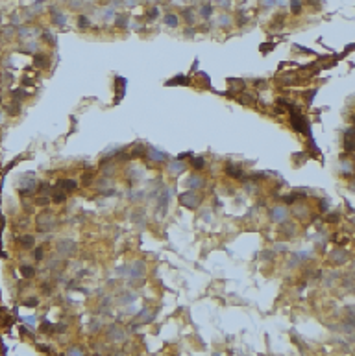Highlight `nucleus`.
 <instances>
[{"label": "nucleus", "instance_id": "nucleus-12", "mask_svg": "<svg viewBox=\"0 0 355 356\" xmlns=\"http://www.w3.org/2000/svg\"><path fill=\"white\" fill-rule=\"evenodd\" d=\"M24 304H26V306H35V304H37V299H28Z\"/></svg>", "mask_w": 355, "mask_h": 356}, {"label": "nucleus", "instance_id": "nucleus-14", "mask_svg": "<svg viewBox=\"0 0 355 356\" xmlns=\"http://www.w3.org/2000/svg\"><path fill=\"white\" fill-rule=\"evenodd\" d=\"M37 65H39V66L46 65V57H37Z\"/></svg>", "mask_w": 355, "mask_h": 356}, {"label": "nucleus", "instance_id": "nucleus-5", "mask_svg": "<svg viewBox=\"0 0 355 356\" xmlns=\"http://www.w3.org/2000/svg\"><path fill=\"white\" fill-rule=\"evenodd\" d=\"M165 22L168 24V26H176V24H177V17L176 15H166L165 17Z\"/></svg>", "mask_w": 355, "mask_h": 356}, {"label": "nucleus", "instance_id": "nucleus-16", "mask_svg": "<svg viewBox=\"0 0 355 356\" xmlns=\"http://www.w3.org/2000/svg\"><path fill=\"white\" fill-rule=\"evenodd\" d=\"M46 203H48L46 198H39V199H37V205H46Z\"/></svg>", "mask_w": 355, "mask_h": 356}, {"label": "nucleus", "instance_id": "nucleus-9", "mask_svg": "<svg viewBox=\"0 0 355 356\" xmlns=\"http://www.w3.org/2000/svg\"><path fill=\"white\" fill-rule=\"evenodd\" d=\"M192 166L198 168V170H200V168H204V159H194L192 160Z\"/></svg>", "mask_w": 355, "mask_h": 356}, {"label": "nucleus", "instance_id": "nucleus-20", "mask_svg": "<svg viewBox=\"0 0 355 356\" xmlns=\"http://www.w3.org/2000/svg\"><path fill=\"white\" fill-rule=\"evenodd\" d=\"M353 124H355V116H353Z\"/></svg>", "mask_w": 355, "mask_h": 356}, {"label": "nucleus", "instance_id": "nucleus-10", "mask_svg": "<svg viewBox=\"0 0 355 356\" xmlns=\"http://www.w3.org/2000/svg\"><path fill=\"white\" fill-rule=\"evenodd\" d=\"M292 2V13H298L300 11V0H290Z\"/></svg>", "mask_w": 355, "mask_h": 356}, {"label": "nucleus", "instance_id": "nucleus-18", "mask_svg": "<svg viewBox=\"0 0 355 356\" xmlns=\"http://www.w3.org/2000/svg\"><path fill=\"white\" fill-rule=\"evenodd\" d=\"M202 13H204V15H209V13H211V9H209V7H204V9H202Z\"/></svg>", "mask_w": 355, "mask_h": 356}, {"label": "nucleus", "instance_id": "nucleus-19", "mask_svg": "<svg viewBox=\"0 0 355 356\" xmlns=\"http://www.w3.org/2000/svg\"><path fill=\"white\" fill-rule=\"evenodd\" d=\"M41 253H43V251H41V249H37V255H35V258H37V260H39L41 257H43V255H41Z\"/></svg>", "mask_w": 355, "mask_h": 356}, {"label": "nucleus", "instance_id": "nucleus-4", "mask_svg": "<svg viewBox=\"0 0 355 356\" xmlns=\"http://www.w3.org/2000/svg\"><path fill=\"white\" fill-rule=\"evenodd\" d=\"M21 244L24 245V247H32V245H33V236H22Z\"/></svg>", "mask_w": 355, "mask_h": 356}, {"label": "nucleus", "instance_id": "nucleus-15", "mask_svg": "<svg viewBox=\"0 0 355 356\" xmlns=\"http://www.w3.org/2000/svg\"><path fill=\"white\" fill-rule=\"evenodd\" d=\"M117 24H120V26H124V24H126V17H124V15H120V19H117Z\"/></svg>", "mask_w": 355, "mask_h": 356}, {"label": "nucleus", "instance_id": "nucleus-7", "mask_svg": "<svg viewBox=\"0 0 355 356\" xmlns=\"http://www.w3.org/2000/svg\"><path fill=\"white\" fill-rule=\"evenodd\" d=\"M21 271H22L24 277H32V275H33V268H30V266H22Z\"/></svg>", "mask_w": 355, "mask_h": 356}, {"label": "nucleus", "instance_id": "nucleus-8", "mask_svg": "<svg viewBox=\"0 0 355 356\" xmlns=\"http://www.w3.org/2000/svg\"><path fill=\"white\" fill-rule=\"evenodd\" d=\"M176 83H181V85H185V83H187V80H185V78H174V80L168 81V85H176Z\"/></svg>", "mask_w": 355, "mask_h": 356}, {"label": "nucleus", "instance_id": "nucleus-17", "mask_svg": "<svg viewBox=\"0 0 355 356\" xmlns=\"http://www.w3.org/2000/svg\"><path fill=\"white\" fill-rule=\"evenodd\" d=\"M80 26H81V28L87 26V19H85V17H81V19H80Z\"/></svg>", "mask_w": 355, "mask_h": 356}, {"label": "nucleus", "instance_id": "nucleus-13", "mask_svg": "<svg viewBox=\"0 0 355 356\" xmlns=\"http://www.w3.org/2000/svg\"><path fill=\"white\" fill-rule=\"evenodd\" d=\"M56 22H59V24H65V17H63V15H56Z\"/></svg>", "mask_w": 355, "mask_h": 356}, {"label": "nucleus", "instance_id": "nucleus-1", "mask_svg": "<svg viewBox=\"0 0 355 356\" xmlns=\"http://www.w3.org/2000/svg\"><path fill=\"white\" fill-rule=\"evenodd\" d=\"M290 113H292V125H294V128L298 129V131L307 133V131H309V129H307V120H305V118H303L301 115H298V111H296V113L290 111Z\"/></svg>", "mask_w": 355, "mask_h": 356}, {"label": "nucleus", "instance_id": "nucleus-6", "mask_svg": "<svg viewBox=\"0 0 355 356\" xmlns=\"http://www.w3.org/2000/svg\"><path fill=\"white\" fill-rule=\"evenodd\" d=\"M226 172L230 174V175H233V177H241V175H242L239 168H233V166H227V168H226Z\"/></svg>", "mask_w": 355, "mask_h": 356}, {"label": "nucleus", "instance_id": "nucleus-2", "mask_svg": "<svg viewBox=\"0 0 355 356\" xmlns=\"http://www.w3.org/2000/svg\"><path fill=\"white\" fill-rule=\"evenodd\" d=\"M61 186L67 190V192H70V190H74L76 188V181H72V179H65L63 183H61Z\"/></svg>", "mask_w": 355, "mask_h": 356}, {"label": "nucleus", "instance_id": "nucleus-3", "mask_svg": "<svg viewBox=\"0 0 355 356\" xmlns=\"http://www.w3.org/2000/svg\"><path fill=\"white\" fill-rule=\"evenodd\" d=\"M65 198H67V196H65V192H63V190H56V192H54V201H56V203L65 201Z\"/></svg>", "mask_w": 355, "mask_h": 356}, {"label": "nucleus", "instance_id": "nucleus-11", "mask_svg": "<svg viewBox=\"0 0 355 356\" xmlns=\"http://www.w3.org/2000/svg\"><path fill=\"white\" fill-rule=\"evenodd\" d=\"M241 101L244 105H248V104H253V98H250V96H241Z\"/></svg>", "mask_w": 355, "mask_h": 356}]
</instances>
